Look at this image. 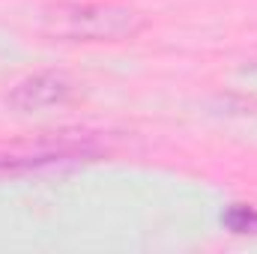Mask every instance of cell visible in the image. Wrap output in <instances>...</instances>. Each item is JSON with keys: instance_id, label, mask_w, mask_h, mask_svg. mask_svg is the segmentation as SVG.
<instances>
[{"instance_id": "3", "label": "cell", "mask_w": 257, "mask_h": 254, "mask_svg": "<svg viewBox=\"0 0 257 254\" xmlns=\"http://www.w3.org/2000/svg\"><path fill=\"white\" fill-rule=\"evenodd\" d=\"M221 224L233 233H257V209L245 206V203H233L221 215Z\"/></svg>"}, {"instance_id": "1", "label": "cell", "mask_w": 257, "mask_h": 254, "mask_svg": "<svg viewBox=\"0 0 257 254\" xmlns=\"http://www.w3.org/2000/svg\"><path fill=\"white\" fill-rule=\"evenodd\" d=\"M141 27L144 15L120 3H57L45 12V30L69 42H120Z\"/></svg>"}, {"instance_id": "2", "label": "cell", "mask_w": 257, "mask_h": 254, "mask_svg": "<svg viewBox=\"0 0 257 254\" xmlns=\"http://www.w3.org/2000/svg\"><path fill=\"white\" fill-rule=\"evenodd\" d=\"M69 93H72V81L63 72H36L9 93V102L18 111H45L51 105L66 102Z\"/></svg>"}]
</instances>
